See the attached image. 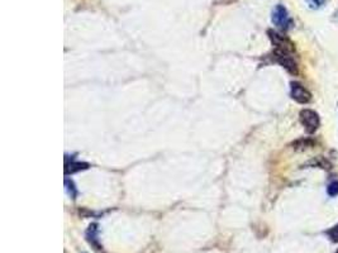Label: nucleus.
<instances>
[{"label":"nucleus","instance_id":"nucleus-12","mask_svg":"<svg viewBox=\"0 0 338 253\" xmlns=\"http://www.w3.org/2000/svg\"><path fill=\"white\" fill-rule=\"evenodd\" d=\"M307 3L312 9H318L323 5L324 0H307Z\"/></svg>","mask_w":338,"mask_h":253},{"label":"nucleus","instance_id":"nucleus-1","mask_svg":"<svg viewBox=\"0 0 338 253\" xmlns=\"http://www.w3.org/2000/svg\"><path fill=\"white\" fill-rule=\"evenodd\" d=\"M294 52L295 51L275 48L274 52H272V57H274V60L277 64L281 65L291 75H298L299 69H298V62H296L295 57H294Z\"/></svg>","mask_w":338,"mask_h":253},{"label":"nucleus","instance_id":"nucleus-13","mask_svg":"<svg viewBox=\"0 0 338 253\" xmlns=\"http://www.w3.org/2000/svg\"><path fill=\"white\" fill-rule=\"evenodd\" d=\"M336 253H338V251H337V252H336Z\"/></svg>","mask_w":338,"mask_h":253},{"label":"nucleus","instance_id":"nucleus-11","mask_svg":"<svg viewBox=\"0 0 338 253\" xmlns=\"http://www.w3.org/2000/svg\"><path fill=\"white\" fill-rule=\"evenodd\" d=\"M327 192L330 196H337L338 195V181H333L328 185L327 187Z\"/></svg>","mask_w":338,"mask_h":253},{"label":"nucleus","instance_id":"nucleus-10","mask_svg":"<svg viewBox=\"0 0 338 253\" xmlns=\"http://www.w3.org/2000/svg\"><path fill=\"white\" fill-rule=\"evenodd\" d=\"M326 234H327V236L330 237L332 242L338 243V224H337V226L332 227V228H331V229H328V231L326 232Z\"/></svg>","mask_w":338,"mask_h":253},{"label":"nucleus","instance_id":"nucleus-8","mask_svg":"<svg viewBox=\"0 0 338 253\" xmlns=\"http://www.w3.org/2000/svg\"><path fill=\"white\" fill-rule=\"evenodd\" d=\"M65 190H66L67 195L70 196L71 199H76L78 196V189H76L74 181L70 178H65Z\"/></svg>","mask_w":338,"mask_h":253},{"label":"nucleus","instance_id":"nucleus-4","mask_svg":"<svg viewBox=\"0 0 338 253\" xmlns=\"http://www.w3.org/2000/svg\"><path fill=\"white\" fill-rule=\"evenodd\" d=\"M268 38L271 41L272 45L275 46V48H281V50H289V51H295V47H294V43L288 38V37L282 36L280 34L279 32L276 31H270L267 32Z\"/></svg>","mask_w":338,"mask_h":253},{"label":"nucleus","instance_id":"nucleus-3","mask_svg":"<svg viewBox=\"0 0 338 253\" xmlns=\"http://www.w3.org/2000/svg\"><path fill=\"white\" fill-rule=\"evenodd\" d=\"M271 19H272V23H274L277 28L282 29V31L288 29V28L291 25V19H290V17H289L288 10H286L285 6L281 5V4H277V5L274 8V10H272Z\"/></svg>","mask_w":338,"mask_h":253},{"label":"nucleus","instance_id":"nucleus-7","mask_svg":"<svg viewBox=\"0 0 338 253\" xmlns=\"http://www.w3.org/2000/svg\"><path fill=\"white\" fill-rule=\"evenodd\" d=\"M96 224H91V226L89 227V229H87L86 232V238L87 241H89L90 243H91L92 246H95V247H98L99 250V245H98V228H96Z\"/></svg>","mask_w":338,"mask_h":253},{"label":"nucleus","instance_id":"nucleus-5","mask_svg":"<svg viewBox=\"0 0 338 253\" xmlns=\"http://www.w3.org/2000/svg\"><path fill=\"white\" fill-rule=\"evenodd\" d=\"M291 97L296 103L307 104L312 100V94L299 83H291Z\"/></svg>","mask_w":338,"mask_h":253},{"label":"nucleus","instance_id":"nucleus-9","mask_svg":"<svg viewBox=\"0 0 338 253\" xmlns=\"http://www.w3.org/2000/svg\"><path fill=\"white\" fill-rule=\"evenodd\" d=\"M314 143L316 142H314L313 139L308 138V139H299V141H296L295 143H293V146L295 150H307V148H309V147H313Z\"/></svg>","mask_w":338,"mask_h":253},{"label":"nucleus","instance_id":"nucleus-6","mask_svg":"<svg viewBox=\"0 0 338 253\" xmlns=\"http://www.w3.org/2000/svg\"><path fill=\"white\" fill-rule=\"evenodd\" d=\"M89 169V164H85V162H66L65 164V175H73V173L80 172V171H84Z\"/></svg>","mask_w":338,"mask_h":253},{"label":"nucleus","instance_id":"nucleus-2","mask_svg":"<svg viewBox=\"0 0 338 253\" xmlns=\"http://www.w3.org/2000/svg\"><path fill=\"white\" fill-rule=\"evenodd\" d=\"M299 118L300 123L305 128L307 133L309 134L314 133L319 128V125H321V119H319L318 113L314 110H310V109H304V110L300 111Z\"/></svg>","mask_w":338,"mask_h":253}]
</instances>
